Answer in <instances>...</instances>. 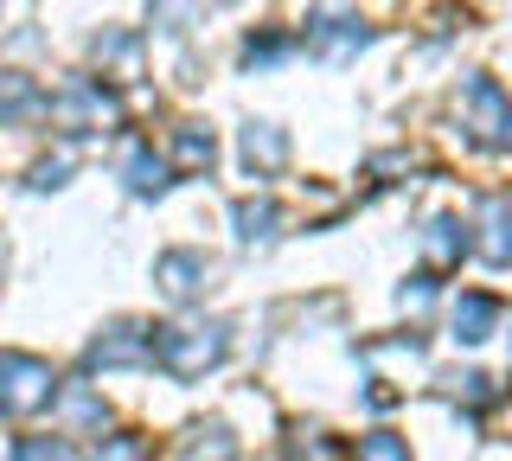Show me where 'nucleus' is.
<instances>
[{
  "label": "nucleus",
  "instance_id": "13",
  "mask_svg": "<svg viewBox=\"0 0 512 461\" xmlns=\"http://www.w3.org/2000/svg\"><path fill=\"white\" fill-rule=\"evenodd\" d=\"M212 161H218L212 129H205V122H180V129H173V161H167V167H180V173H212Z\"/></svg>",
  "mask_w": 512,
  "mask_h": 461
},
{
  "label": "nucleus",
  "instance_id": "20",
  "mask_svg": "<svg viewBox=\"0 0 512 461\" xmlns=\"http://www.w3.org/2000/svg\"><path fill=\"white\" fill-rule=\"evenodd\" d=\"M359 461H410V442L391 436V429H372V436L359 442Z\"/></svg>",
  "mask_w": 512,
  "mask_h": 461
},
{
  "label": "nucleus",
  "instance_id": "5",
  "mask_svg": "<svg viewBox=\"0 0 512 461\" xmlns=\"http://www.w3.org/2000/svg\"><path fill=\"white\" fill-rule=\"evenodd\" d=\"M84 365H90V372H122V365H154V327H141V321H116V327H103V340H90Z\"/></svg>",
  "mask_w": 512,
  "mask_h": 461
},
{
  "label": "nucleus",
  "instance_id": "10",
  "mask_svg": "<svg viewBox=\"0 0 512 461\" xmlns=\"http://www.w3.org/2000/svg\"><path fill=\"white\" fill-rule=\"evenodd\" d=\"M122 180H128V193H135V199H160L173 186V167L160 161L148 141H128V148H122Z\"/></svg>",
  "mask_w": 512,
  "mask_h": 461
},
{
  "label": "nucleus",
  "instance_id": "1",
  "mask_svg": "<svg viewBox=\"0 0 512 461\" xmlns=\"http://www.w3.org/2000/svg\"><path fill=\"white\" fill-rule=\"evenodd\" d=\"M231 353V333L224 321H186V327H154V365L173 378V385H192L212 365H224Z\"/></svg>",
  "mask_w": 512,
  "mask_h": 461
},
{
  "label": "nucleus",
  "instance_id": "16",
  "mask_svg": "<svg viewBox=\"0 0 512 461\" xmlns=\"http://www.w3.org/2000/svg\"><path fill=\"white\" fill-rule=\"evenodd\" d=\"M58 417L71 423V429H103V423H109V404H103L90 385H64V391H58Z\"/></svg>",
  "mask_w": 512,
  "mask_h": 461
},
{
  "label": "nucleus",
  "instance_id": "6",
  "mask_svg": "<svg viewBox=\"0 0 512 461\" xmlns=\"http://www.w3.org/2000/svg\"><path fill=\"white\" fill-rule=\"evenodd\" d=\"M308 52L320 58H352V52H365L372 45V26L359 20V13H308Z\"/></svg>",
  "mask_w": 512,
  "mask_h": 461
},
{
  "label": "nucleus",
  "instance_id": "18",
  "mask_svg": "<svg viewBox=\"0 0 512 461\" xmlns=\"http://www.w3.org/2000/svg\"><path fill=\"white\" fill-rule=\"evenodd\" d=\"M96 58H103V65H116L122 77H135V58H141V39H135V33H109V39H96Z\"/></svg>",
  "mask_w": 512,
  "mask_h": 461
},
{
  "label": "nucleus",
  "instance_id": "19",
  "mask_svg": "<svg viewBox=\"0 0 512 461\" xmlns=\"http://www.w3.org/2000/svg\"><path fill=\"white\" fill-rule=\"evenodd\" d=\"M13 461H77V449L64 436H26L20 449H13Z\"/></svg>",
  "mask_w": 512,
  "mask_h": 461
},
{
  "label": "nucleus",
  "instance_id": "7",
  "mask_svg": "<svg viewBox=\"0 0 512 461\" xmlns=\"http://www.w3.org/2000/svg\"><path fill=\"white\" fill-rule=\"evenodd\" d=\"M205 276H212V257H205V250H160L154 257V282H160V295H167L173 308L199 295Z\"/></svg>",
  "mask_w": 512,
  "mask_h": 461
},
{
  "label": "nucleus",
  "instance_id": "21",
  "mask_svg": "<svg viewBox=\"0 0 512 461\" xmlns=\"http://www.w3.org/2000/svg\"><path fill=\"white\" fill-rule=\"evenodd\" d=\"M282 52H288V39H282V33H263V39H250V45H244V65H250V71H263V65H276Z\"/></svg>",
  "mask_w": 512,
  "mask_h": 461
},
{
  "label": "nucleus",
  "instance_id": "14",
  "mask_svg": "<svg viewBox=\"0 0 512 461\" xmlns=\"http://www.w3.org/2000/svg\"><path fill=\"white\" fill-rule=\"evenodd\" d=\"M180 461H237V436L224 423H192L180 436Z\"/></svg>",
  "mask_w": 512,
  "mask_h": 461
},
{
  "label": "nucleus",
  "instance_id": "8",
  "mask_svg": "<svg viewBox=\"0 0 512 461\" xmlns=\"http://www.w3.org/2000/svg\"><path fill=\"white\" fill-rule=\"evenodd\" d=\"M474 250H480V263H493V269L512 263V199L506 193L480 199V237H474Z\"/></svg>",
  "mask_w": 512,
  "mask_h": 461
},
{
  "label": "nucleus",
  "instance_id": "11",
  "mask_svg": "<svg viewBox=\"0 0 512 461\" xmlns=\"http://www.w3.org/2000/svg\"><path fill=\"white\" fill-rule=\"evenodd\" d=\"M500 295H461L455 308H448V327H455V340L461 346H480V340H493V327H500Z\"/></svg>",
  "mask_w": 512,
  "mask_h": 461
},
{
  "label": "nucleus",
  "instance_id": "23",
  "mask_svg": "<svg viewBox=\"0 0 512 461\" xmlns=\"http://www.w3.org/2000/svg\"><path fill=\"white\" fill-rule=\"evenodd\" d=\"M429 295H436V276H410V282H404V295H397V308H404V314H423V308H429Z\"/></svg>",
  "mask_w": 512,
  "mask_h": 461
},
{
  "label": "nucleus",
  "instance_id": "2",
  "mask_svg": "<svg viewBox=\"0 0 512 461\" xmlns=\"http://www.w3.org/2000/svg\"><path fill=\"white\" fill-rule=\"evenodd\" d=\"M45 116H52V129L64 135H96L103 122H122V103L109 84H96V77H71L64 90L45 97Z\"/></svg>",
  "mask_w": 512,
  "mask_h": 461
},
{
  "label": "nucleus",
  "instance_id": "26",
  "mask_svg": "<svg viewBox=\"0 0 512 461\" xmlns=\"http://www.w3.org/2000/svg\"><path fill=\"white\" fill-rule=\"evenodd\" d=\"M0 269H7V244H0Z\"/></svg>",
  "mask_w": 512,
  "mask_h": 461
},
{
  "label": "nucleus",
  "instance_id": "22",
  "mask_svg": "<svg viewBox=\"0 0 512 461\" xmlns=\"http://www.w3.org/2000/svg\"><path fill=\"white\" fill-rule=\"evenodd\" d=\"M448 391L468 397V404H493V378L487 372H455V378H448Z\"/></svg>",
  "mask_w": 512,
  "mask_h": 461
},
{
  "label": "nucleus",
  "instance_id": "24",
  "mask_svg": "<svg viewBox=\"0 0 512 461\" xmlns=\"http://www.w3.org/2000/svg\"><path fill=\"white\" fill-rule=\"evenodd\" d=\"M64 173H71V161H39V167H32V193H52V186H64Z\"/></svg>",
  "mask_w": 512,
  "mask_h": 461
},
{
  "label": "nucleus",
  "instance_id": "17",
  "mask_svg": "<svg viewBox=\"0 0 512 461\" xmlns=\"http://www.w3.org/2000/svg\"><path fill=\"white\" fill-rule=\"evenodd\" d=\"M32 109H45V97L26 84V77H0V122H20Z\"/></svg>",
  "mask_w": 512,
  "mask_h": 461
},
{
  "label": "nucleus",
  "instance_id": "25",
  "mask_svg": "<svg viewBox=\"0 0 512 461\" xmlns=\"http://www.w3.org/2000/svg\"><path fill=\"white\" fill-rule=\"evenodd\" d=\"M141 455H148V449H141V436H116L96 461H141Z\"/></svg>",
  "mask_w": 512,
  "mask_h": 461
},
{
  "label": "nucleus",
  "instance_id": "12",
  "mask_svg": "<svg viewBox=\"0 0 512 461\" xmlns=\"http://www.w3.org/2000/svg\"><path fill=\"white\" fill-rule=\"evenodd\" d=\"M231 225H237V244H276V225H282V205L276 199H237L231 205Z\"/></svg>",
  "mask_w": 512,
  "mask_h": 461
},
{
  "label": "nucleus",
  "instance_id": "15",
  "mask_svg": "<svg viewBox=\"0 0 512 461\" xmlns=\"http://www.w3.org/2000/svg\"><path fill=\"white\" fill-rule=\"evenodd\" d=\"M244 161L256 173H276L288 161V135L276 129V122H250V129H244Z\"/></svg>",
  "mask_w": 512,
  "mask_h": 461
},
{
  "label": "nucleus",
  "instance_id": "3",
  "mask_svg": "<svg viewBox=\"0 0 512 461\" xmlns=\"http://www.w3.org/2000/svg\"><path fill=\"white\" fill-rule=\"evenodd\" d=\"M58 404V378L39 353H0V417H39Z\"/></svg>",
  "mask_w": 512,
  "mask_h": 461
},
{
  "label": "nucleus",
  "instance_id": "9",
  "mask_svg": "<svg viewBox=\"0 0 512 461\" xmlns=\"http://www.w3.org/2000/svg\"><path fill=\"white\" fill-rule=\"evenodd\" d=\"M461 257H468V225H461V218H448V212H436L423 225V276H448V269H455Z\"/></svg>",
  "mask_w": 512,
  "mask_h": 461
},
{
  "label": "nucleus",
  "instance_id": "4",
  "mask_svg": "<svg viewBox=\"0 0 512 461\" xmlns=\"http://www.w3.org/2000/svg\"><path fill=\"white\" fill-rule=\"evenodd\" d=\"M455 103H461V129H468L480 148H512V97L493 84V77L474 71Z\"/></svg>",
  "mask_w": 512,
  "mask_h": 461
}]
</instances>
